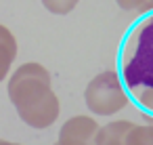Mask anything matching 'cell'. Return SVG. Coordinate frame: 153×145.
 <instances>
[{"label": "cell", "instance_id": "cell-11", "mask_svg": "<svg viewBox=\"0 0 153 145\" xmlns=\"http://www.w3.org/2000/svg\"><path fill=\"white\" fill-rule=\"evenodd\" d=\"M0 145H21V143H15V141H4V139H0Z\"/></svg>", "mask_w": 153, "mask_h": 145}, {"label": "cell", "instance_id": "cell-6", "mask_svg": "<svg viewBox=\"0 0 153 145\" xmlns=\"http://www.w3.org/2000/svg\"><path fill=\"white\" fill-rule=\"evenodd\" d=\"M130 128H132L130 120H113L105 126H99L94 135V145H124Z\"/></svg>", "mask_w": 153, "mask_h": 145}, {"label": "cell", "instance_id": "cell-8", "mask_svg": "<svg viewBox=\"0 0 153 145\" xmlns=\"http://www.w3.org/2000/svg\"><path fill=\"white\" fill-rule=\"evenodd\" d=\"M40 2H42V7H44L48 13H53V15H69V13L78 7L80 0H40Z\"/></svg>", "mask_w": 153, "mask_h": 145}, {"label": "cell", "instance_id": "cell-7", "mask_svg": "<svg viewBox=\"0 0 153 145\" xmlns=\"http://www.w3.org/2000/svg\"><path fill=\"white\" fill-rule=\"evenodd\" d=\"M124 145H153V124H147V126L132 124Z\"/></svg>", "mask_w": 153, "mask_h": 145}, {"label": "cell", "instance_id": "cell-9", "mask_svg": "<svg viewBox=\"0 0 153 145\" xmlns=\"http://www.w3.org/2000/svg\"><path fill=\"white\" fill-rule=\"evenodd\" d=\"M115 4H117L122 11H140V13H143L147 0H115Z\"/></svg>", "mask_w": 153, "mask_h": 145}, {"label": "cell", "instance_id": "cell-3", "mask_svg": "<svg viewBox=\"0 0 153 145\" xmlns=\"http://www.w3.org/2000/svg\"><path fill=\"white\" fill-rule=\"evenodd\" d=\"M84 103L94 116H113L122 111L130 103V99L117 72L105 70L97 74L84 88Z\"/></svg>", "mask_w": 153, "mask_h": 145}, {"label": "cell", "instance_id": "cell-4", "mask_svg": "<svg viewBox=\"0 0 153 145\" xmlns=\"http://www.w3.org/2000/svg\"><path fill=\"white\" fill-rule=\"evenodd\" d=\"M97 120L90 116H71L59 128L57 145H94Z\"/></svg>", "mask_w": 153, "mask_h": 145}, {"label": "cell", "instance_id": "cell-5", "mask_svg": "<svg viewBox=\"0 0 153 145\" xmlns=\"http://www.w3.org/2000/svg\"><path fill=\"white\" fill-rule=\"evenodd\" d=\"M15 59H17V38L7 25L0 23V84L4 82V78H9Z\"/></svg>", "mask_w": 153, "mask_h": 145}, {"label": "cell", "instance_id": "cell-10", "mask_svg": "<svg viewBox=\"0 0 153 145\" xmlns=\"http://www.w3.org/2000/svg\"><path fill=\"white\" fill-rule=\"evenodd\" d=\"M147 11H153V0H147V4H145L143 13H147Z\"/></svg>", "mask_w": 153, "mask_h": 145}, {"label": "cell", "instance_id": "cell-1", "mask_svg": "<svg viewBox=\"0 0 153 145\" xmlns=\"http://www.w3.org/2000/svg\"><path fill=\"white\" fill-rule=\"evenodd\" d=\"M7 95L21 122L30 128L44 130L53 126L61 114L59 97L53 90V76L38 61L21 63L13 74H9Z\"/></svg>", "mask_w": 153, "mask_h": 145}, {"label": "cell", "instance_id": "cell-2", "mask_svg": "<svg viewBox=\"0 0 153 145\" xmlns=\"http://www.w3.org/2000/svg\"><path fill=\"white\" fill-rule=\"evenodd\" d=\"M115 72L126 93L140 86L153 88V11L140 13L126 30L117 49Z\"/></svg>", "mask_w": 153, "mask_h": 145}, {"label": "cell", "instance_id": "cell-12", "mask_svg": "<svg viewBox=\"0 0 153 145\" xmlns=\"http://www.w3.org/2000/svg\"><path fill=\"white\" fill-rule=\"evenodd\" d=\"M55 145H57V143H55Z\"/></svg>", "mask_w": 153, "mask_h": 145}]
</instances>
